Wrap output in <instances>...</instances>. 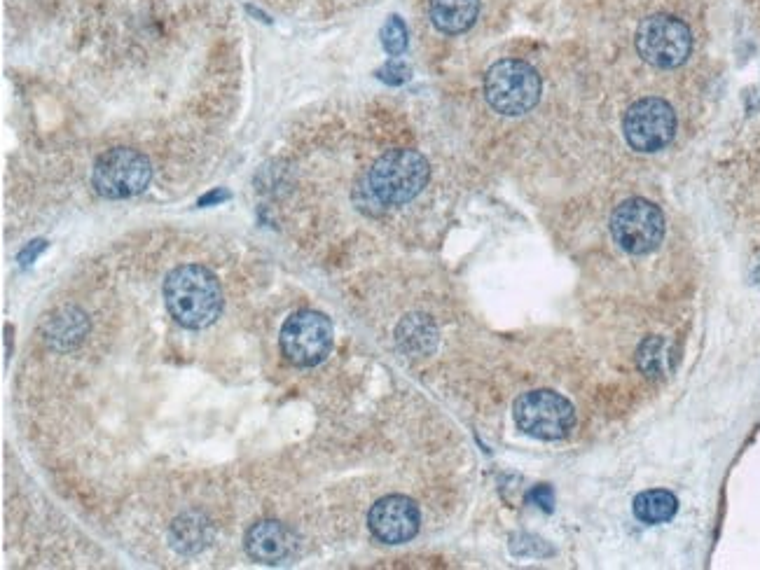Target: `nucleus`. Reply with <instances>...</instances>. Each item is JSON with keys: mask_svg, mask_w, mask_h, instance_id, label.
<instances>
[{"mask_svg": "<svg viewBox=\"0 0 760 570\" xmlns=\"http://www.w3.org/2000/svg\"><path fill=\"white\" fill-rule=\"evenodd\" d=\"M333 349V323L319 311H297L281 328V351L293 365L314 367Z\"/></svg>", "mask_w": 760, "mask_h": 570, "instance_id": "nucleus-8", "label": "nucleus"}, {"mask_svg": "<svg viewBox=\"0 0 760 570\" xmlns=\"http://www.w3.org/2000/svg\"><path fill=\"white\" fill-rule=\"evenodd\" d=\"M396 342L400 351L407 353V356L421 358L433 353L435 344H438V330H435V325L428 316L412 314L400 321L396 330Z\"/></svg>", "mask_w": 760, "mask_h": 570, "instance_id": "nucleus-13", "label": "nucleus"}, {"mask_svg": "<svg viewBox=\"0 0 760 570\" xmlns=\"http://www.w3.org/2000/svg\"><path fill=\"white\" fill-rule=\"evenodd\" d=\"M639 57L655 68H679L693 52V33L681 19L672 15H653L637 29Z\"/></svg>", "mask_w": 760, "mask_h": 570, "instance_id": "nucleus-4", "label": "nucleus"}, {"mask_svg": "<svg viewBox=\"0 0 760 570\" xmlns=\"http://www.w3.org/2000/svg\"><path fill=\"white\" fill-rule=\"evenodd\" d=\"M541 78L529 64L503 59L485 75V99L496 113L515 117L529 113L541 99Z\"/></svg>", "mask_w": 760, "mask_h": 570, "instance_id": "nucleus-3", "label": "nucleus"}, {"mask_svg": "<svg viewBox=\"0 0 760 570\" xmlns=\"http://www.w3.org/2000/svg\"><path fill=\"white\" fill-rule=\"evenodd\" d=\"M611 234L625 253L646 255L665 239V215L653 201L627 199L611 215Z\"/></svg>", "mask_w": 760, "mask_h": 570, "instance_id": "nucleus-5", "label": "nucleus"}, {"mask_svg": "<svg viewBox=\"0 0 760 570\" xmlns=\"http://www.w3.org/2000/svg\"><path fill=\"white\" fill-rule=\"evenodd\" d=\"M227 199H230V192H227V190H213V192H209V194H206V197H202V199H199V206H211V204H220V201H227Z\"/></svg>", "mask_w": 760, "mask_h": 570, "instance_id": "nucleus-22", "label": "nucleus"}, {"mask_svg": "<svg viewBox=\"0 0 760 570\" xmlns=\"http://www.w3.org/2000/svg\"><path fill=\"white\" fill-rule=\"evenodd\" d=\"M667 342L660 337H648L639 349V367L644 370L648 377H660L667 370V356H665Z\"/></svg>", "mask_w": 760, "mask_h": 570, "instance_id": "nucleus-16", "label": "nucleus"}, {"mask_svg": "<svg viewBox=\"0 0 760 570\" xmlns=\"http://www.w3.org/2000/svg\"><path fill=\"white\" fill-rule=\"evenodd\" d=\"M87 328L89 325L85 314L80 309L66 307L57 311V314H52V318H47L45 337L57 349H73L75 344L82 342Z\"/></svg>", "mask_w": 760, "mask_h": 570, "instance_id": "nucleus-14", "label": "nucleus"}, {"mask_svg": "<svg viewBox=\"0 0 760 570\" xmlns=\"http://www.w3.org/2000/svg\"><path fill=\"white\" fill-rule=\"evenodd\" d=\"M45 246H47V243H45L43 239H36V241L31 243V246H26V248L22 250V253H19V262H22V264L33 262L40 253H43Z\"/></svg>", "mask_w": 760, "mask_h": 570, "instance_id": "nucleus-20", "label": "nucleus"}, {"mask_svg": "<svg viewBox=\"0 0 760 570\" xmlns=\"http://www.w3.org/2000/svg\"><path fill=\"white\" fill-rule=\"evenodd\" d=\"M623 131L630 148L637 152H658L672 143L676 134V113L667 101L648 96L627 110Z\"/></svg>", "mask_w": 760, "mask_h": 570, "instance_id": "nucleus-9", "label": "nucleus"}, {"mask_svg": "<svg viewBox=\"0 0 760 570\" xmlns=\"http://www.w3.org/2000/svg\"><path fill=\"white\" fill-rule=\"evenodd\" d=\"M164 302L171 318L183 328L202 330L223 311V290L218 278L199 264L176 267L164 281Z\"/></svg>", "mask_w": 760, "mask_h": 570, "instance_id": "nucleus-1", "label": "nucleus"}, {"mask_svg": "<svg viewBox=\"0 0 760 570\" xmlns=\"http://www.w3.org/2000/svg\"><path fill=\"white\" fill-rule=\"evenodd\" d=\"M676 512H679V500L669 491H644L634 498V514L644 524H665L674 519Z\"/></svg>", "mask_w": 760, "mask_h": 570, "instance_id": "nucleus-15", "label": "nucleus"}, {"mask_svg": "<svg viewBox=\"0 0 760 570\" xmlns=\"http://www.w3.org/2000/svg\"><path fill=\"white\" fill-rule=\"evenodd\" d=\"M515 423L536 440H562L576 421L573 405L555 391H531L515 400Z\"/></svg>", "mask_w": 760, "mask_h": 570, "instance_id": "nucleus-6", "label": "nucleus"}, {"mask_svg": "<svg viewBox=\"0 0 760 570\" xmlns=\"http://www.w3.org/2000/svg\"><path fill=\"white\" fill-rule=\"evenodd\" d=\"M94 187L106 199H129L141 194L152 180L148 157L131 148H115L94 166Z\"/></svg>", "mask_w": 760, "mask_h": 570, "instance_id": "nucleus-7", "label": "nucleus"}, {"mask_svg": "<svg viewBox=\"0 0 760 570\" xmlns=\"http://www.w3.org/2000/svg\"><path fill=\"white\" fill-rule=\"evenodd\" d=\"M419 507L407 496H386L372 505L368 526L377 540L386 545H403L419 531Z\"/></svg>", "mask_w": 760, "mask_h": 570, "instance_id": "nucleus-10", "label": "nucleus"}, {"mask_svg": "<svg viewBox=\"0 0 760 570\" xmlns=\"http://www.w3.org/2000/svg\"><path fill=\"white\" fill-rule=\"evenodd\" d=\"M428 176L426 157L417 150H391L372 164L361 190L370 204L403 206L424 190Z\"/></svg>", "mask_w": 760, "mask_h": 570, "instance_id": "nucleus-2", "label": "nucleus"}, {"mask_svg": "<svg viewBox=\"0 0 760 570\" xmlns=\"http://www.w3.org/2000/svg\"><path fill=\"white\" fill-rule=\"evenodd\" d=\"M204 526H199L197 521L178 519L174 524V545L183 552H197L204 545Z\"/></svg>", "mask_w": 760, "mask_h": 570, "instance_id": "nucleus-17", "label": "nucleus"}, {"mask_svg": "<svg viewBox=\"0 0 760 570\" xmlns=\"http://www.w3.org/2000/svg\"><path fill=\"white\" fill-rule=\"evenodd\" d=\"M377 75H379V80L386 82V85L396 87V85H403V82L410 80L412 71H410V66L403 64V61L393 59V61H389V64H384L382 68H379Z\"/></svg>", "mask_w": 760, "mask_h": 570, "instance_id": "nucleus-19", "label": "nucleus"}, {"mask_svg": "<svg viewBox=\"0 0 760 570\" xmlns=\"http://www.w3.org/2000/svg\"><path fill=\"white\" fill-rule=\"evenodd\" d=\"M480 0H431V22L440 33L459 36L478 19Z\"/></svg>", "mask_w": 760, "mask_h": 570, "instance_id": "nucleus-12", "label": "nucleus"}, {"mask_svg": "<svg viewBox=\"0 0 760 570\" xmlns=\"http://www.w3.org/2000/svg\"><path fill=\"white\" fill-rule=\"evenodd\" d=\"M246 552L260 563H281L295 552V535L281 521H260L246 533Z\"/></svg>", "mask_w": 760, "mask_h": 570, "instance_id": "nucleus-11", "label": "nucleus"}, {"mask_svg": "<svg viewBox=\"0 0 760 570\" xmlns=\"http://www.w3.org/2000/svg\"><path fill=\"white\" fill-rule=\"evenodd\" d=\"M382 45L391 57H400L407 50V26L400 17H389L382 29Z\"/></svg>", "mask_w": 760, "mask_h": 570, "instance_id": "nucleus-18", "label": "nucleus"}, {"mask_svg": "<svg viewBox=\"0 0 760 570\" xmlns=\"http://www.w3.org/2000/svg\"><path fill=\"white\" fill-rule=\"evenodd\" d=\"M531 498L536 500L538 505H543V510H552V503H555V496H552L550 486H538V489L531 493Z\"/></svg>", "mask_w": 760, "mask_h": 570, "instance_id": "nucleus-21", "label": "nucleus"}]
</instances>
